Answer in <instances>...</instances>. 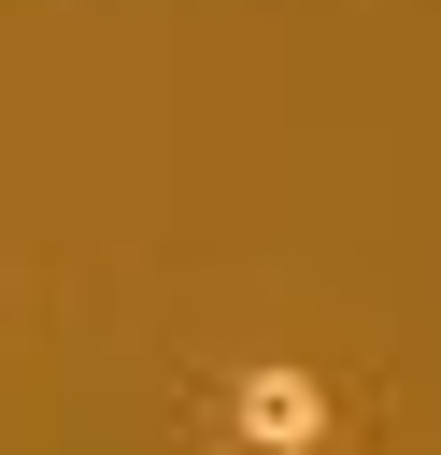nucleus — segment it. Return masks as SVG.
I'll return each mask as SVG.
<instances>
[{"label":"nucleus","instance_id":"obj_1","mask_svg":"<svg viewBox=\"0 0 441 455\" xmlns=\"http://www.w3.org/2000/svg\"><path fill=\"white\" fill-rule=\"evenodd\" d=\"M228 441H242V455H327V384L285 370V355H256V370L228 384Z\"/></svg>","mask_w":441,"mask_h":455}]
</instances>
